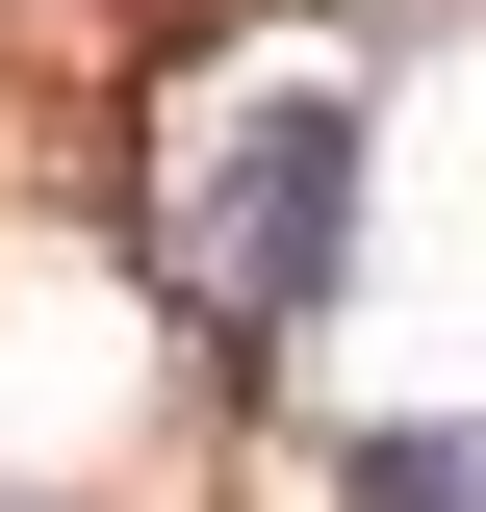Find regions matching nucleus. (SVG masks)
Segmentation results:
<instances>
[{
    "label": "nucleus",
    "instance_id": "nucleus-2",
    "mask_svg": "<svg viewBox=\"0 0 486 512\" xmlns=\"http://www.w3.org/2000/svg\"><path fill=\"white\" fill-rule=\"evenodd\" d=\"M333 512H486V436H359Z\"/></svg>",
    "mask_w": 486,
    "mask_h": 512
},
{
    "label": "nucleus",
    "instance_id": "nucleus-1",
    "mask_svg": "<svg viewBox=\"0 0 486 512\" xmlns=\"http://www.w3.org/2000/svg\"><path fill=\"white\" fill-rule=\"evenodd\" d=\"M333 282H359V103H256L231 154H205V308L307 333Z\"/></svg>",
    "mask_w": 486,
    "mask_h": 512
}]
</instances>
